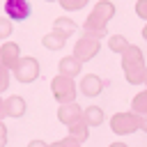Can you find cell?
Returning a JSON list of instances; mask_svg holds the SVG:
<instances>
[{
  "mask_svg": "<svg viewBox=\"0 0 147 147\" xmlns=\"http://www.w3.org/2000/svg\"><path fill=\"white\" fill-rule=\"evenodd\" d=\"M57 119H60L64 126H69V124H74V122H78V119H83V108H80L76 101L60 103V108H57Z\"/></svg>",
  "mask_w": 147,
  "mask_h": 147,
  "instance_id": "9",
  "label": "cell"
},
{
  "mask_svg": "<svg viewBox=\"0 0 147 147\" xmlns=\"http://www.w3.org/2000/svg\"><path fill=\"white\" fill-rule=\"evenodd\" d=\"M80 71H83V62H80L78 57H74V55H64V57L60 60V64H57V74H62V76L76 78Z\"/></svg>",
  "mask_w": 147,
  "mask_h": 147,
  "instance_id": "11",
  "label": "cell"
},
{
  "mask_svg": "<svg viewBox=\"0 0 147 147\" xmlns=\"http://www.w3.org/2000/svg\"><path fill=\"white\" fill-rule=\"evenodd\" d=\"M108 48H110L113 53L122 55V53L129 48V39H126L124 34H110V37H108Z\"/></svg>",
  "mask_w": 147,
  "mask_h": 147,
  "instance_id": "16",
  "label": "cell"
},
{
  "mask_svg": "<svg viewBox=\"0 0 147 147\" xmlns=\"http://www.w3.org/2000/svg\"><path fill=\"white\" fill-rule=\"evenodd\" d=\"M110 131L117 136H129L140 131V119L133 110H124V113H115L110 117Z\"/></svg>",
  "mask_w": 147,
  "mask_h": 147,
  "instance_id": "3",
  "label": "cell"
},
{
  "mask_svg": "<svg viewBox=\"0 0 147 147\" xmlns=\"http://www.w3.org/2000/svg\"><path fill=\"white\" fill-rule=\"evenodd\" d=\"M11 34V18H0V39H7Z\"/></svg>",
  "mask_w": 147,
  "mask_h": 147,
  "instance_id": "22",
  "label": "cell"
},
{
  "mask_svg": "<svg viewBox=\"0 0 147 147\" xmlns=\"http://www.w3.org/2000/svg\"><path fill=\"white\" fill-rule=\"evenodd\" d=\"M67 136H71L74 140H78V142H85L87 138H90V126L85 124V119H78V122H74V124H69L67 126Z\"/></svg>",
  "mask_w": 147,
  "mask_h": 147,
  "instance_id": "15",
  "label": "cell"
},
{
  "mask_svg": "<svg viewBox=\"0 0 147 147\" xmlns=\"http://www.w3.org/2000/svg\"><path fill=\"white\" fill-rule=\"evenodd\" d=\"M28 147H48V145H46L44 140H30V145H28Z\"/></svg>",
  "mask_w": 147,
  "mask_h": 147,
  "instance_id": "26",
  "label": "cell"
},
{
  "mask_svg": "<svg viewBox=\"0 0 147 147\" xmlns=\"http://www.w3.org/2000/svg\"><path fill=\"white\" fill-rule=\"evenodd\" d=\"M46 2H55V0H46Z\"/></svg>",
  "mask_w": 147,
  "mask_h": 147,
  "instance_id": "31",
  "label": "cell"
},
{
  "mask_svg": "<svg viewBox=\"0 0 147 147\" xmlns=\"http://www.w3.org/2000/svg\"><path fill=\"white\" fill-rule=\"evenodd\" d=\"M136 14L147 21V0H138V2H136Z\"/></svg>",
  "mask_w": 147,
  "mask_h": 147,
  "instance_id": "23",
  "label": "cell"
},
{
  "mask_svg": "<svg viewBox=\"0 0 147 147\" xmlns=\"http://www.w3.org/2000/svg\"><path fill=\"white\" fill-rule=\"evenodd\" d=\"M122 71L131 85H142L147 67H145V55L138 46L129 44V48L122 53Z\"/></svg>",
  "mask_w": 147,
  "mask_h": 147,
  "instance_id": "2",
  "label": "cell"
},
{
  "mask_svg": "<svg viewBox=\"0 0 147 147\" xmlns=\"http://www.w3.org/2000/svg\"><path fill=\"white\" fill-rule=\"evenodd\" d=\"M5 113H7V117H23L25 115V99L18 94H11L9 99H5Z\"/></svg>",
  "mask_w": 147,
  "mask_h": 147,
  "instance_id": "13",
  "label": "cell"
},
{
  "mask_svg": "<svg viewBox=\"0 0 147 147\" xmlns=\"http://www.w3.org/2000/svg\"><path fill=\"white\" fill-rule=\"evenodd\" d=\"M106 85H110L108 80H103L101 76H96V74H87V76H83V80H80V92L85 94V96H99L101 92H103V87Z\"/></svg>",
  "mask_w": 147,
  "mask_h": 147,
  "instance_id": "7",
  "label": "cell"
},
{
  "mask_svg": "<svg viewBox=\"0 0 147 147\" xmlns=\"http://www.w3.org/2000/svg\"><path fill=\"white\" fill-rule=\"evenodd\" d=\"M142 85H145V87H147V71H145V80H142Z\"/></svg>",
  "mask_w": 147,
  "mask_h": 147,
  "instance_id": "30",
  "label": "cell"
},
{
  "mask_svg": "<svg viewBox=\"0 0 147 147\" xmlns=\"http://www.w3.org/2000/svg\"><path fill=\"white\" fill-rule=\"evenodd\" d=\"M83 119L90 129H94V126H101L106 117H103V110L99 106H87V108H83Z\"/></svg>",
  "mask_w": 147,
  "mask_h": 147,
  "instance_id": "14",
  "label": "cell"
},
{
  "mask_svg": "<svg viewBox=\"0 0 147 147\" xmlns=\"http://www.w3.org/2000/svg\"><path fill=\"white\" fill-rule=\"evenodd\" d=\"M113 16H115V5H113L110 0H99V2L92 7L90 16L85 18L83 32H87V34H92V37H96V39L108 37L106 28H108V23H110Z\"/></svg>",
  "mask_w": 147,
  "mask_h": 147,
  "instance_id": "1",
  "label": "cell"
},
{
  "mask_svg": "<svg viewBox=\"0 0 147 147\" xmlns=\"http://www.w3.org/2000/svg\"><path fill=\"white\" fill-rule=\"evenodd\" d=\"M48 147H80V142L74 140L71 136H64L62 140H57V142H53V145H48Z\"/></svg>",
  "mask_w": 147,
  "mask_h": 147,
  "instance_id": "21",
  "label": "cell"
},
{
  "mask_svg": "<svg viewBox=\"0 0 147 147\" xmlns=\"http://www.w3.org/2000/svg\"><path fill=\"white\" fill-rule=\"evenodd\" d=\"M11 74H14V78L18 83H32V80L39 78V62L34 57H28L25 55V57H21L16 62V67L11 69Z\"/></svg>",
  "mask_w": 147,
  "mask_h": 147,
  "instance_id": "6",
  "label": "cell"
},
{
  "mask_svg": "<svg viewBox=\"0 0 147 147\" xmlns=\"http://www.w3.org/2000/svg\"><path fill=\"white\" fill-rule=\"evenodd\" d=\"M142 39L147 41V21H145V28H142Z\"/></svg>",
  "mask_w": 147,
  "mask_h": 147,
  "instance_id": "29",
  "label": "cell"
},
{
  "mask_svg": "<svg viewBox=\"0 0 147 147\" xmlns=\"http://www.w3.org/2000/svg\"><path fill=\"white\" fill-rule=\"evenodd\" d=\"M51 92L55 96L57 103H69V101H76V83L71 76H62L57 74L53 80H51Z\"/></svg>",
  "mask_w": 147,
  "mask_h": 147,
  "instance_id": "4",
  "label": "cell"
},
{
  "mask_svg": "<svg viewBox=\"0 0 147 147\" xmlns=\"http://www.w3.org/2000/svg\"><path fill=\"white\" fill-rule=\"evenodd\" d=\"M18 60H21V48H18V44L5 41V44L0 46V62H2L7 69H14Z\"/></svg>",
  "mask_w": 147,
  "mask_h": 147,
  "instance_id": "10",
  "label": "cell"
},
{
  "mask_svg": "<svg viewBox=\"0 0 147 147\" xmlns=\"http://www.w3.org/2000/svg\"><path fill=\"white\" fill-rule=\"evenodd\" d=\"M138 119H140V131L147 133V115H138Z\"/></svg>",
  "mask_w": 147,
  "mask_h": 147,
  "instance_id": "25",
  "label": "cell"
},
{
  "mask_svg": "<svg viewBox=\"0 0 147 147\" xmlns=\"http://www.w3.org/2000/svg\"><path fill=\"white\" fill-rule=\"evenodd\" d=\"M131 110H133L136 115H147V87L133 96V101H131Z\"/></svg>",
  "mask_w": 147,
  "mask_h": 147,
  "instance_id": "18",
  "label": "cell"
},
{
  "mask_svg": "<svg viewBox=\"0 0 147 147\" xmlns=\"http://www.w3.org/2000/svg\"><path fill=\"white\" fill-rule=\"evenodd\" d=\"M57 2H60V7L67 9V11H78V9H83L90 0H57Z\"/></svg>",
  "mask_w": 147,
  "mask_h": 147,
  "instance_id": "19",
  "label": "cell"
},
{
  "mask_svg": "<svg viewBox=\"0 0 147 147\" xmlns=\"http://www.w3.org/2000/svg\"><path fill=\"white\" fill-rule=\"evenodd\" d=\"M99 48H101V39L92 37V34H83L76 44H74V57H78L80 62H90L92 57L99 55Z\"/></svg>",
  "mask_w": 147,
  "mask_h": 147,
  "instance_id": "5",
  "label": "cell"
},
{
  "mask_svg": "<svg viewBox=\"0 0 147 147\" xmlns=\"http://www.w3.org/2000/svg\"><path fill=\"white\" fill-rule=\"evenodd\" d=\"M76 28H78V25H76V21H74V18H69V16H57V18L53 21V32H55V34H60V37H64V39H67V37H71V34L76 32Z\"/></svg>",
  "mask_w": 147,
  "mask_h": 147,
  "instance_id": "12",
  "label": "cell"
},
{
  "mask_svg": "<svg viewBox=\"0 0 147 147\" xmlns=\"http://www.w3.org/2000/svg\"><path fill=\"white\" fill-rule=\"evenodd\" d=\"M0 147H5V145H0Z\"/></svg>",
  "mask_w": 147,
  "mask_h": 147,
  "instance_id": "32",
  "label": "cell"
},
{
  "mask_svg": "<svg viewBox=\"0 0 147 147\" xmlns=\"http://www.w3.org/2000/svg\"><path fill=\"white\" fill-rule=\"evenodd\" d=\"M5 16L11 21H25L30 16V2L28 0H5Z\"/></svg>",
  "mask_w": 147,
  "mask_h": 147,
  "instance_id": "8",
  "label": "cell"
},
{
  "mask_svg": "<svg viewBox=\"0 0 147 147\" xmlns=\"http://www.w3.org/2000/svg\"><path fill=\"white\" fill-rule=\"evenodd\" d=\"M64 37H60V34H55V32H48V34H44L41 37V44H44V48H48V51H60L62 46H64Z\"/></svg>",
  "mask_w": 147,
  "mask_h": 147,
  "instance_id": "17",
  "label": "cell"
},
{
  "mask_svg": "<svg viewBox=\"0 0 147 147\" xmlns=\"http://www.w3.org/2000/svg\"><path fill=\"white\" fill-rule=\"evenodd\" d=\"M7 142V126L2 124V119H0V145H5Z\"/></svg>",
  "mask_w": 147,
  "mask_h": 147,
  "instance_id": "24",
  "label": "cell"
},
{
  "mask_svg": "<svg viewBox=\"0 0 147 147\" xmlns=\"http://www.w3.org/2000/svg\"><path fill=\"white\" fill-rule=\"evenodd\" d=\"M108 147H129V145H124V142H110Z\"/></svg>",
  "mask_w": 147,
  "mask_h": 147,
  "instance_id": "28",
  "label": "cell"
},
{
  "mask_svg": "<svg viewBox=\"0 0 147 147\" xmlns=\"http://www.w3.org/2000/svg\"><path fill=\"white\" fill-rule=\"evenodd\" d=\"M2 117H7V113H5V99L0 96V119H2Z\"/></svg>",
  "mask_w": 147,
  "mask_h": 147,
  "instance_id": "27",
  "label": "cell"
},
{
  "mask_svg": "<svg viewBox=\"0 0 147 147\" xmlns=\"http://www.w3.org/2000/svg\"><path fill=\"white\" fill-rule=\"evenodd\" d=\"M9 74H11V69H7L0 62V92H7V87H9Z\"/></svg>",
  "mask_w": 147,
  "mask_h": 147,
  "instance_id": "20",
  "label": "cell"
}]
</instances>
